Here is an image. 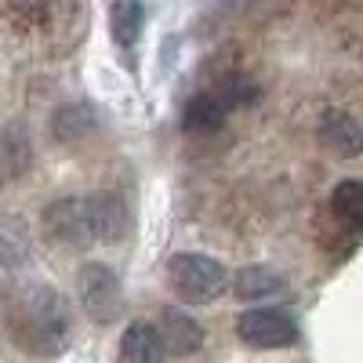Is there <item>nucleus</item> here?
<instances>
[{"instance_id":"nucleus-1","label":"nucleus","mask_w":363,"mask_h":363,"mask_svg":"<svg viewBox=\"0 0 363 363\" xmlns=\"http://www.w3.org/2000/svg\"><path fill=\"white\" fill-rule=\"evenodd\" d=\"M44 233L66 247L120 244L131 233V211L116 193H84L62 196L44 207Z\"/></svg>"},{"instance_id":"nucleus-2","label":"nucleus","mask_w":363,"mask_h":363,"mask_svg":"<svg viewBox=\"0 0 363 363\" xmlns=\"http://www.w3.org/2000/svg\"><path fill=\"white\" fill-rule=\"evenodd\" d=\"M167 280L174 287V294L186 306H211L225 294V265L211 255H196V251H182L167 262Z\"/></svg>"},{"instance_id":"nucleus-3","label":"nucleus","mask_w":363,"mask_h":363,"mask_svg":"<svg viewBox=\"0 0 363 363\" xmlns=\"http://www.w3.org/2000/svg\"><path fill=\"white\" fill-rule=\"evenodd\" d=\"M77 291H80V306L87 313V320L95 323H116L124 316V287H120V277L102 265V262H87L77 277Z\"/></svg>"},{"instance_id":"nucleus-4","label":"nucleus","mask_w":363,"mask_h":363,"mask_svg":"<svg viewBox=\"0 0 363 363\" xmlns=\"http://www.w3.org/2000/svg\"><path fill=\"white\" fill-rule=\"evenodd\" d=\"M236 338L251 349H287L298 342V323L284 309H251L236 320Z\"/></svg>"},{"instance_id":"nucleus-5","label":"nucleus","mask_w":363,"mask_h":363,"mask_svg":"<svg viewBox=\"0 0 363 363\" xmlns=\"http://www.w3.org/2000/svg\"><path fill=\"white\" fill-rule=\"evenodd\" d=\"M157 335H160L167 356H193L203 345V327L189 313H182V309H164L160 313Z\"/></svg>"},{"instance_id":"nucleus-6","label":"nucleus","mask_w":363,"mask_h":363,"mask_svg":"<svg viewBox=\"0 0 363 363\" xmlns=\"http://www.w3.org/2000/svg\"><path fill=\"white\" fill-rule=\"evenodd\" d=\"M225 116H229V109L222 106V99L215 91H200L182 109V131L186 135H215L225 128Z\"/></svg>"},{"instance_id":"nucleus-7","label":"nucleus","mask_w":363,"mask_h":363,"mask_svg":"<svg viewBox=\"0 0 363 363\" xmlns=\"http://www.w3.org/2000/svg\"><path fill=\"white\" fill-rule=\"evenodd\" d=\"M320 142L335 157L349 160V157H359L363 153V128L356 124L352 116H345V113H327L320 120Z\"/></svg>"},{"instance_id":"nucleus-8","label":"nucleus","mask_w":363,"mask_h":363,"mask_svg":"<svg viewBox=\"0 0 363 363\" xmlns=\"http://www.w3.org/2000/svg\"><path fill=\"white\" fill-rule=\"evenodd\" d=\"M120 363H167V352H164L157 327L131 323L124 335H120Z\"/></svg>"},{"instance_id":"nucleus-9","label":"nucleus","mask_w":363,"mask_h":363,"mask_svg":"<svg viewBox=\"0 0 363 363\" xmlns=\"http://www.w3.org/2000/svg\"><path fill=\"white\" fill-rule=\"evenodd\" d=\"M284 291H287V280L269 265H247V269H240L236 280H233V294L240 301H262V298L284 294Z\"/></svg>"},{"instance_id":"nucleus-10","label":"nucleus","mask_w":363,"mask_h":363,"mask_svg":"<svg viewBox=\"0 0 363 363\" xmlns=\"http://www.w3.org/2000/svg\"><path fill=\"white\" fill-rule=\"evenodd\" d=\"M95 109L91 106H80V102H66L51 113V135L58 142H80L84 135L95 131Z\"/></svg>"},{"instance_id":"nucleus-11","label":"nucleus","mask_w":363,"mask_h":363,"mask_svg":"<svg viewBox=\"0 0 363 363\" xmlns=\"http://www.w3.org/2000/svg\"><path fill=\"white\" fill-rule=\"evenodd\" d=\"M142 22H145V8H142V4H131V0H124V4H113V8H109V33H113V40H116L120 48L138 44Z\"/></svg>"},{"instance_id":"nucleus-12","label":"nucleus","mask_w":363,"mask_h":363,"mask_svg":"<svg viewBox=\"0 0 363 363\" xmlns=\"http://www.w3.org/2000/svg\"><path fill=\"white\" fill-rule=\"evenodd\" d=\"M330 211H335V218L349 229H363V182H342L335 186L330 193Z\"/></svg>"},{"instance_id":"nucleus-13","label":"nucleus","mask_w":363,"mask_h":363,"mask_svg":"<svg viewBox=\"0 0 363 363\" xmlns=\"http://www.w3.org/2000/svg\"><path fill=\"white\" fill-rule=\"evenodd\" d=\"M215 95L222 99V106H225V109H233V106H251V102L258 99V84H255V80H247V77H229V80H222V84H218Z\"/></svg>"},{"instance_id":"nucleus-14","label":"nucleus","mask_w":363,"mask_h":363,"mask_svg":"<svg viewBox=\"0 0 363 363\" xmlns=\"http://www.w3.org/2000/svg\"><path fill=\"white\" fill-rule=\"evenodd\" d=\"M26 255H29V247H26L22 229L8 218H0V258H4L8 265H18Z\"/></svg>"}]
</instances>
